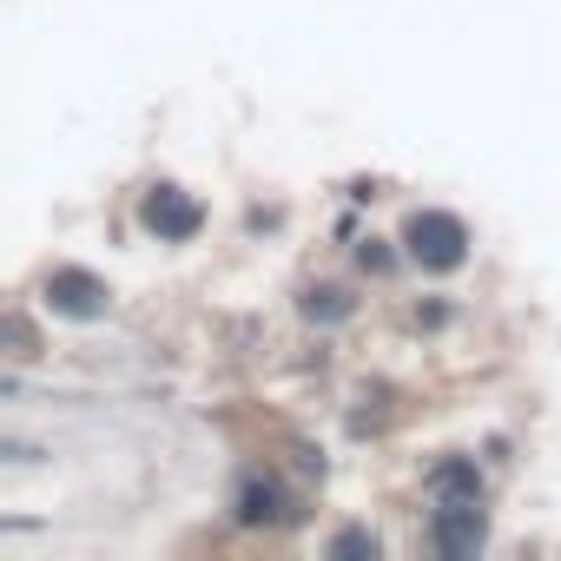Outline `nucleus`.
Instances as JSON below:
<instances>
[{
	"label": "nucleus",
	"instance_id": "obj_1",
	"mask_svg": "<svg viewBox=\"0 0 561 561\" xmlns=\"http://www.w3.org/2000/svg\"><path fill=\"white\" fill-rule=\"evenodd\" d=\"M403 244H410V257H416L423 271H456V264L469 257V231H462L456 211H416V218L403 225Z\"/></svg>",
	"mask_w": 561,
	"mask_h": 561
},
{
	"label": "nucleus",
	"instance_id": "obj_2",
	"mask_svg": "<svg viewBox=\"0 0 561 561\" xmlns=\"http://www.w3.org/2000/svg\"><path fill=\"white\" fill-rule=\"evenodd\" d=\"M47 305L60 318H100L106 311V285H100L93 271H54L47 277Z\"/></svg>",
	"mask_w": 561,
	"mask_h": 561
},
{
	"label": "nucleus",
	"instance_id": "obj_3",
	"mask_svg": "<svg viewBox=\"0 0 561 561\" xmlns=\"http://www.w3.org/2000/svg\"><path fill=\"white\" fill-rule=\"evenodd\" d=\"M146 225H152L159 238H172V244H185V238L198 231V205H192L185 192H172V185H159V192L146 198Z\"/></svg>",
	"mask_w": 561,
	"mask_h": 561
},
{
	"label": "nucleus",
	"instance_id": "obj_4",
	"mask_svg": "<svg viewBox=\"0 0 561 561\" xmlns=\"http://www.w3.org/2000/svg\"><path fill=\"white\" fill-rule=\"evenodd\" d=\"M430 541H436L443 554H469V548H482V515H476V502H443Z\"/></svg>",
	"mask_w": 561,
	"mask_h": 561
},
{
	"label": "nucleus",
	"instance_id": "obj_5",
	"mask_svg": "<svg viewBox=\"0 0 561 561\" xmlns=\"http://www.w3.org/2000/svg\"><path fill=\"white\" fill-rule=\"evenodd\" d=\"M231 508H238V522H277V482H264V476H244Z\"/></svg>",
	"mask_w": 561,
	"mask_h": 561
},
{
	"label": "nucleus",
	"instance_id": "obj_6",
	"mask_svg": "<svg viewBox=\"0 0 561 561\" xmlns=\"http://www.w3.org/2000/svg\"><path fill=\"white\" fill-rule=\"evenodd\" d=\"M430 489H436L443 502H476V495H482V476H476V462H443V469L430 476Z\"/></svg>",
	"mask_w": 561,
	"mask_h": 561
},
{
	"label": "nucleus",
	"instance_id": "obj_7",
	"mask_svg": "<svg viewBox=\"0 0 561 561\" xmlns=\"http://www.w3.org/2000/svg\"><path fill=\"white\" fill-rule=\"evenodd\" d=\"M305 318H324V324H337V318H351V298H344L337 285H324V291H311V298H305Z\"/></svg>",
	"mask_w": 561,
	"mask_h": 561
},
{
	"label": "nucleus",
	"instance_id": "obj_8",
	"mask_svg": "<svg viewBox=\"0 0 561 561\" xmlns=\"http://www.w3.org/2000/svg\"><path fill=\"white\" fill-rule=\"evenodd\" d=\"M331 548H337V554H377V541H370L364 528H351V535H337Z\"/></svg>",
	"mask_w": 561,
	"mask_h": 561
},
{
	"label": "nucleus",
	"instance_id": "obj_9",
	"mask_svg": "<svg viewBox=\"0 0 561 561\" xmlns=\"http://www.w3.org/2000/svg\"><path fill=\"white\" fill-rule=\"evenodd\" d=\"M357 264H364V271H390V251H377V244H364V251H357Z\"/></svg>",
	"mask_w": 561,
	"mask_h": 561
}]
</instances>
